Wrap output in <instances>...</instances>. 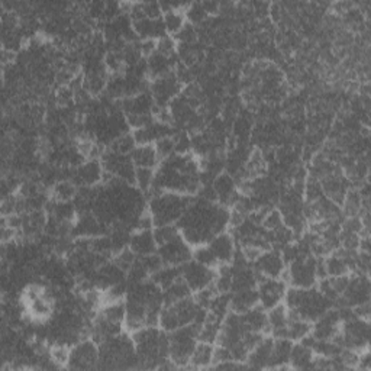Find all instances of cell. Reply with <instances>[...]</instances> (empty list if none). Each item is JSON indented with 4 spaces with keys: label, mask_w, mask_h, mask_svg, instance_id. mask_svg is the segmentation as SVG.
Wrapping results in <instances>:
<instances>
[{
    "label": "cell",
    "mask_w": 371,
    "mask_h": 371,
    "mask_svg": "<svg viewBox=\"0 0 371 371\" xmlns=\"http://www.w3.org/2000/svg\"><path fill=\"white\" fill-rule=\"evenodd\" d=\"M312 333V322L301 319L289 313V323H287V340L293 343H299L305 337Z\"/></svg>",
    "instance_id": "obj_30"
},
{
    "label": "cell",
    "mask_w": 371,
    "mask_h": 371,
    "mask_svg": "<svg viewBox=\"0 0 371 371\" xmlns=\"http://www.w3.org/2000/svg\"><path fill=\"white\" fill-rule=\"evenodd\" d=\"M138 355V368H160L168 360V332L160 326H144L131 333Z\"/></svg>",
    "instance_id": "obj_2"
},
{
    "label": "cell",
    "mask_w": 371,
    "mask_h": 371,
    "mask_svg": "<svg viewBox=\"0 0 371 371\" xmlns=\"http://www.w3.org/2000/svg\"><path fill=\"white\" fill-rule=\"evenodd\" d=\"M184 9H174V11H170L163 15V22H164L167 35H170V36L177 35L183 29V26L188 23Z\"/></svg>",
    "instance_id": "obj_35"
},
{
    "label": "cell",
    "mask_w": 371,
    "mask_h": 371,
    "mask_svg": "<svg viewBox=\"0 0 371 371\" xmlns=\"http://www.w3.org/2000/svg\"><path fill=\"white\" fill-rule=\"evenodd\" d=\"M181 277V266H164L150 279L163 290L170 287L176 280Z\"/></svg>",
    "instance_id": "obj_34"
},
{
    "label": "cell",
    "mask_w": 371,
    "mask_h": 371,
    "mask_svg": "<svg viewBox=\"0 0 371 371\" xmlns=\"http://www.w3.org/2000/svg\"><path fill=\"white\" fill-rule=\"evenodd\" d=\"M163 293H164V305H170V303H176L178 301H183L186 298H190L193 291L190 290V287L188 284H186V281L180 277L170 287L163 290Z\"/></svg>",
    "instance_id": "obj_33"
},
{
    "label": "cell",
    "mask_w": 371,
    "mask_h": 371,
    "mask_svg": "<svg viewBox=\"0 0 371 371\" xmlns=\"http://www.w3.org/2000/svg\"><path fill=\"white\" fill-rule=\"evenodd\" d=\"M200 309L202 308L195 302L192 296L176 303L164 305L160 315L158 326L166 332H173L177 328L195 323Z\"/></svg>",
    "instance_id": "obj_6"
},
{
    "label": "cell",
    "mask_w": 371,
    "mask_h": 371,
    "mask_svg": "<svg viewBox=\"0 0 371 371\" xmlns=\"http://www.w3.org/2000/svg\"><path fill=\"white\" fill-rule=\"evenodd\" d=\"M99 364V345L95 340H82L72 345L67 367L71 370H92Z\"/></svg>",
    "instance_id": "obj_11"
},
{
    "label": "cell",
    "mask_w": 371,
    "mask_h": 371,
    "mask_svg": "<svg viewBox=\"0 0 371 371\" xmlns=\"http://www.w3.org/2000/svg\"><path fill=\"white\" fill-rule=\"evenodd\" d=\"M213 351L215 345L199 341L189 361V367L192 368H208L213 364Z\"/></svg>",
    "instance_id": "obj_32"
},
{
    "label": "cell",
    "mask_w": 371,
    "mask_h": 371,
    "mask_svg": "<svg viewBox=\"0 0 371 371\" xmlns=\"http://www.w3.org/2000/svg\"><path fill=\"white\" fill-rule=\"evenodd\" d=\"M269 328L267 333L273 338H287V323H289V311L284 303H280L267 311Z\"/></svg>",
    "instance_id": "obj_23"
},
{
    "label": "cell",
    "mask_w": 371,
    "mask_h": 371,
    "mask_svg": "<svg viewBox=\"0 0 371 371\" xmlns=\"http://www.w3.org/2000/svg\"><path fill=\"white\" fill-rule=\"evenodd\" d=\"M183 92V85L176 77L174 71L167 76L151 80L150 93L157 107H168L170 103Z\"/></svg>",
    "instance_id": "obj_12"
},
{
    "label": "cell",
    "mask_w": 371,
    "mask_h": 371,
    "mask_svg": "<svg viewBox=\"0 0 371 371\" xmlns=\"http://www.w3.org/2000/svg\"><path fill=\"white\" fill-rule=\"evenodd\" d=\"M193 259H195V262L203 264V266L217 269V262H216L213 252L208 247V244H203V245L193 248Z\"/></svg>",
    "instance_id": "obj_40"
},
{
    "label": "cell",
    "mask_w": 371,
    "mask_h": 371,
    "mask_svg": "<svg viewBox=\"0 0 371 371\" xmlns=\"http://www.w3.org/2000/svg\"><path fill=\"white\" fill-rule=\"evenodd\" d=\"M283 303L286 305L289 313L312 323L332 308V302L315 287H289Z\"/></svg>",
    "instance_id": "obj_3"
},
{
    "label": "cell",
    "mask_w": 371,
    "mask_h": 371,
    "mask_svg": "<svg viewBox=\"0 0 371 371\" xmlns=\"http://www.w3.org/2000/svg\"><path fill=\"white\" fill-rule=\"evenodd\" d=\"M316 262L318 258L306 254L296 258L287 267L289 270V286L298 289H311L318 284L316 274Z\"/></svg>",
    "instance_id": "obj_7"
},
{
    "label": "cell",
    "mask_w": 371,
    "mask_h": 371,
    "mask_svg": "<svg viewBox=\"0 0 371 371\" xmlns=\"http://www.w3.org/2000/svg\"><path fill=\"white\" fill-rule=\"evenodd\" d=\"M154 232V238H156V242L157 245H163L168 241H171L173 238L178 237L180 235V230L177 225H163V227H154L153 230Z\"/></svg>",
    "instance_id": "obj_41"
},
{
    "label": "cell",
    "mask_w": 371,
    "mask_h": 371,
    "mask_svg": "<svg viewBox=\"0 0 371 371\" xmlns=\"http://www.w3.org/2000/svg\"><path fill=\"white\" fill-rule=\"evenodd\" d=\"M222 322H224V319H219L215 315L208 312L206 321L202 323V326L199 329V341L215 345L219 338Z\"/></svg>",
    "instance_id": "obj_31"
},
{
    "label": "cell",
    "mask_w": 371,
    "mask_h": 371,
    "mask_svg": "<svg viewBox=\"0 0 371 371\" xmlns=\"http://www.w3.org/2000/svg\"><path fill=\"white\" fill-rule=\"evenodd\" d=\"M284 269L286 263L277 249H266L255 259V271L259 277H280Z\"/></svg>",
    "instance_id": "obj_18"
},
{
    "label": "cell",
    "mask_w": 371,
    "mask_h": 371,
    "mask_svg": "<svg viewBox=\"0 0 371 371\" xmlns=\"http://www.w3.org/2000/svg\"><path fill=\"white\" fill-rule=\"evenodd\" d=\"M156 178V170L153 168H136L135 173V186L139 192H151Z\"/></svg>",
    "instance_id": "obj_37"
},
{
    "label": "cell",
    "mask_w": 371,
    "mask_h": 371,
    "mask_svg": "<svg viewBox=\"0 0 371 371\" xmlns=\"http://www.w3.org/2000/svg\"><path fill=\"white\" fill-rule=\"evenodd\" d=\"M230 208L199 199L190 203L181 219L177 222L181 237L193 248L208 244L215 235L225 232L230 227Z\"/></svg>",
    "instance_id": "obj_1"
},
{
    "label": "cell",
    "mask_w": 371,
    "mask_h": 371,
    "mask_svg": "<svg viewBox=\"0 0 371 371\" xmlns=\"http://www.w3.org/2000/svg\"><path fill=\"white\" fill-rule=\"evenodd\" d=\"M53 198L60 202H71L77 196V186L71 180H61L53 186Z\"/></svg>",
    "instance_id": "obj_36"
},
{
    "label": "cell",
    "mask_w": 371,
    "mask_h": 371,
    "mask_svg": "<svg viewBox=\"0 0 371 371\" xmlns=\"http://www.w3.org/2000/svg\"><path fill=\"white\" fill-rule=\"evenodd\" d=\"M208 247L210 248V251L216 258L217 267L232 263V258L235 255V241L230 232L225 231L215 235L208 242Z\"/></svg>",
    "instance_id": "obj_19"
},
{
    "label": "cell",
    "mask_w": 371,
    "mask_h": 371,
    "mask_svg": "<svg viewBox=\"0 0 371 371\" xmlns=\"http://www.w3.org/2000/svg\"><path fill=\"white\" fill-rule=\"evenodd\" d=\"M157 53L166 57H174L177 53V43L174 40V36L166 35L163 38L157 40Z\"/></svg>",
    "instance_id": "obj_44"
},
{
    "label": "cell",
    "mask_w": 371,
    "mask_h": 371,
    "mask_svg": "<svg viewBox=\"0 0 371 371\" xmlns=\"http://www.w3.org/2000/svg\"><path fill=\"white\" fill-rule=\"evenodd\" d=\"M154 99L150 92H142L121 100V110L125 117L129 115H154Z\"/></svg>",
    "instance_id": "obj_20"
},
{
    "label": "cell",
    "mask_w": 371,
    "mask_h": 371,
    "mask_svg": "<svg viewBox=\"0 0 371 371\" xmlns=\"http://www.w3.org/2000/svg\"><path fill=\"white\" fill-rule=\"evenodd\" d=\"M129 249L136 257H146V255H151V254L157 252L158 245L156 242L153 230L135 231L129 240Z\"/></svg>",
    "instance_id": "obj_24"
},
{
    "label": "cell",
    "mask_w": 371,
    "mask_h": 371,
    "mask_svg": "<svg viewBox=\"0 0 371 371\" xmlns=\"http://www.w3.org/2000/svg\"><path fill=\"white\" fill-rule=\"evenodd\" d=\"M70 354H71V347L65 344H54V347L50 350V355L58 367H67Z\"/></svg>",
    "instance_id": "obj_43"
},
{
    "label": "cell",
    "mask_w": 371,
    "mask_h": 371,
    "mask_svg": "<svg viewBox=\"0 0 371 371\" xmlns=\"http://www.w3.org/2000/svg\"><path fill=\"white\" fill-rule=\"evenodd\" d=\"M319 181L322 186L323 195L332 202H335L337 205L341 206L347 192L350 190V186H348L350 181L345 178V176L338 168H335L329 174L323 176Z\"/></svg>",
    "instance_id": "obj_16"
},
{
    "label": "cell",
    "mask_w": 371,
    "mask_h": 371,
    "mask_svg": "<svg viewBox=\"0 0 371 371\" xmlns=\"http://www.w3.org/2000/svg\"><path fill=\"white\" fill-rule=\"evenodd\" d=\"M103 224L93 212H85L72 224V235L79 238H95L102 235Z\"/></svg>",
    "instance_id": "obj_21"
},
{
    "label": "cell",
    "mask_w": 371,
    "mask_h": 371,
    "mask_svg": "<svg viewBox=\"0 0 371 371\" xmlns=\"http://www.w3.org/2000/svg\"><path fill=\"white\" fill-rule=\"evenodd\" d=\"M135 148H136V141H135L134 135L132 134H124L119 138H117L112 144H110L109 150L124 154V156H131Z\"/></svg>",
    "instance_id": "obj_38"
},
{
    "label": "cell",
    "mask_w": 371,
    "mask_h": 371,
    "mask_svg": "<svg viewBox=\"0 0 371 371\" xmlns=\"http://www.w3.org/2000/svg\"><path fill=\"white\" fill-rule=\"evenodd\" d=\"M157 252L166 266H183L193 258V247L181 237V234L160 245Z\"/></svg>",
    "instance_id": "obj_13"
},
{
    "label": "cell",
    "mask_w": 371,
    "mask_h": 371,
    "mask_svg": "<svg viewBox=\"0 0 371 371\" xmlns=\"http://www.w3.org/2000/svg\"><path fill=\"white\" fill-rule=\"evenodd\" d=\"M102 164L104 173L110 174L115 178H119L131 186H135V173L136 167L131 158V156H124L115 153L112 150H107L102 156Z\"/></svg>",
    "instance_id": "obj_8"
},
{
    "label": "cell",
    "mask_w": 371,
    "mask_h": 371,
    "mask_svg": "<svg viewBox=\"0 0 371 371\" xmlns=\"http://www.w3.org/2000/svg\"><path fill=\"white\" fill-rule=\"evenodd\" d=\"M217 270L213 267L203 266L192 258L190 262L181 266V279L190 287L193 293L215 283Z\"/></svg>",
    "instance_id": "obj_10"
},
{
    "label": "cell",
    "mask_w": 371,
    "mask_h": 371,
    "mask_svg": "<svg viewBox=\"0 0 371 371\" xmlns=\"http://www.w3.org/2000/svg\"><path fill=\"white\" fill-rule=\"evenodd\" d=\"M291 348H293V341L287 338H274L269 368H290L289 360H290Z\"/></svg>",
    "instance_id": "obj_29"
},
{
    "label": "cell",
    "mask_w": 371,
    "mask_h": 371,
    "mask_svg": "<svg viewBox=\"0 0 371 371\" xmlns=\"http://www.w3.org/2000/svg\"><path fill=\"white\" fill-rule=\"evenodd\" d=\"M343 318L340 311L332 308L312 323V335L316 340H333L341 330Z\"/></svg>",
    "instance_id": "obj_17"
},
{
    "label": "cell",
    "mask_w": 371,
    "mask_h": 371,
    "mask_svg": "<svg viewBox=\"0 0 371 371\" xmlns=\"http://www.w3.org/2000/svg\"><path fill=\"white\" fill-rule=\"evenodd\" d=\"M184 14H186V19H188L189 23L198 26V25H202L203 22H206L208 18H210L205 8H203V4H190L186 6L184 9Z\"/></svg>",
    "instance_id": "obj_39"
},
{
    "label": "cell",
    "mask_w": 371,
    "mask_h": 371,
    "mask_svg": "<svg viewBox=\"0 0 371 371\" xmlns=\"http://www.w3.org/2000/svg\"><path fill=\"white\" fill-rule=\"evenodd\" d=\"M131 158L136 168H153L156 170L160 164L158 154L156 151V146L150 145H136L135 150L131 154Z\"/></svg>",
    "instance_id": "obj_26"
},
{
    "label": "cell",
    "mask_w": 371,
    "mask_h": 371,
    "mask_svg": "<svg viewBox=\"0 0 371 371\" xmlns=\"http://www.w3.org/2000/svg\"><path fill=\"white\" fill-rule=\"evenodd\" d=\"M313 358H315V353L312 348L306 347L302 343H293L289 367L294 370L313 368Z\"/></svg>",
    "instance_id": "obj_27"
},
{
    "label": "cell",
    "mask_w": 371,
    "mask_h": 371,
    "mask_svg": "<svg viewBox=\"0 0 371 371\" xmlns=\"http://www.w3.org/2000/svg\"><path fill=\"white\" fill-rule=\"evenodd\" d=\"M241 316H242V321H244L247 330L262 332V333H266V335H269V333H267V328H269L267 311L264 308L258 305V306L249 309L248 312L241 313Z\"/></svg>",
    "instance_id": "obj_28"
},
{
    "label": "cell",
    "mask_w": 371,
    "mask_h": 371,
    "mask_svg": "<svg viewBox=\"0 0 371 371\" xmlns=\"http://www.w3.org/2000/svg\"><path fill=\"white\" fill-rule=\"evenodd\" d=\"M338 301L344 302L343 305L350 309L370 302L368 274H357L355 277H350V283Z\"/></svg>",
    "instance_id": "obj_14"
},
{
    "label": "cell",
    "mask_w": 371,
    "mask_h": 371,
    "mask_svg": "<svg viewBox=\"0 0 371 371\" xmlns=\"http://www.w3.org/2000/svg\"><path fill=\"white\" fill-rule=\"evenodd\" d=\"M200 326L190 323L168 332L170 354L168 358L176 367H189L190 357L199 343Z\"/></svg>",
    "instance_id": "obj_5"
},
{
    "label": "cell",
    "mask_w": 371,
    "mask_h": 371,
    "mask_svg": "<svg viewBox=\"0 0 371 371\" xmlns=\"http://www.w3.org/2000/svg\"><path fill=\"white\" fill-rule=\"evenodd\" d=\"M274 338L266 335L249 353L245 360L248 368H269Z\"/></svg>",
    "instance_id": "obj_22"
},
{
    "label": "cell",
    "mask_w": 371,
    "mask_h": 371,
    "mask_svg": "<svg viewBox=\"0 0 371 371\" xmlns=\"http://www.w3.org/2000/svg\"><path fill=\"white\" fill-rule=\"evenodd\" d=\"M289 286L279 277H259L257 290L259 306L266 311L284 302Z\"/></svg>",
    "instance_id": "obj_9"
},
{
    "label": "cell",
    "mask_w": 371,
    "mask_h": 371,
    "mask_svg": "<svg viewBox=\"0 0 371 371\" xmlns=\"http://www.w3.org/2000/svg\"><path fill=\"white\" fill-rule=\"evenodd\" d=\"M156 151L158 154L160 163L171 156L176 154V145H174V138L173 136H164L161 139H158L156 144Z\"/></svg>",
    "instance_id": "obj_42"
},
{
    "label": "cell",
    "mask_w": 371,
    "mask_h": 371,
    "mask_svg": "<svg viewBox=\"0 0 371 371\" xmlns=\"http://www.w3.org/2000/svg\"><path fill=\"white\" fill-rule=\"evenodd\" d=\"M104 168L100 160L89 158L79 167L74 168L71 181L82 188H95L100 181H103Z\"/></svg>",
    "instance_id": "obj_15"
},
{
    "label": "cell",
    "mask_w": 371,
    "mask_h": 371,
    "mask_svg": "<svg viewBox=\"0 0 371 371\" xmlns=\"http://www.w3.org/2000/svg\"><path fill=\"white\" fill-rule=\"evenodd\" d=\"M357 368H360V370H370V368H371V360H370L368 348H367V350H362V351L360 353Z\"/></svg>",
    "instance_id": "obj_45"
},
{
    "label": "cell",
    "mask_w": 371,
    "mask_h": 371,
    "mask_svg": "<svg viewBox=\"0 0 371 371\" xmlns=\"http://www.w3.org/2000/svg\"><path fill=\"white\" fill-rule=\"evenodd\" d=\"M258 305H259V299H258L257 287L231 291V312L245 313Z\"/></svg>",
    "instance_id": "obj_25"
},
{
    "label": "cell",
    "mask_w": 371,
    "mask_h": 371,
    "mask_svg": "<svg viewBox=\"0 0 371 371\" xmlns=\"http://www.w3.org/2000/svg\"><path fill=\"white\" fill-rule=\"evenodd\" d=\"M190 203V196H184L173 192H161L151 198L148 210H150L154 219V227L176 225L184 215V212L188 210Z\"/></svg>",
    "instance_id": "obj_4"
}]
</instances>
